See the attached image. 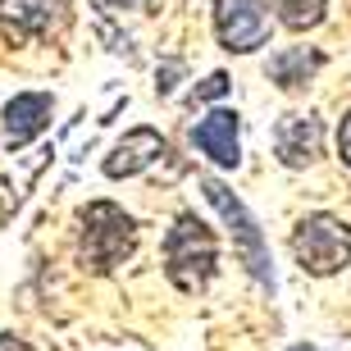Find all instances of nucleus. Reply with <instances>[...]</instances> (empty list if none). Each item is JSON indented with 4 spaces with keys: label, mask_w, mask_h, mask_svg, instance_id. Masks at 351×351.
<instances>
[{
    "label": "nucleus",
    "mask_w": 351,
    "mask_h": 351,
    "mask_svg": "<svg viewBox=\"0 0 351 351\" xmlns=\"http://www.w3.org/2000/svg\"><path fill=\"white\" fill-rule=\"evenodd\" d=\"M78 261L91 274H110L132 256L137 247V223L123 206L114 201H91L78 215Z\"/></svg>",
    "instance_id": "obj_1"
},
{
    "label": "nucleus",
    "mask_w": 351,
    "mask_h": 351,
    "mask_svg": "<svg viewBox=\"0 0 351 351\" xmlns=\"http://www.w3.org/2000/svg\"><path fill=\"white\" fill-rule=\"evenodd\" d=\"M287 351H319V347H306V342H297V347H287Z\"/></svg>",
    "instance_id": "obj_18"
},
{
    "label": "nucleus",
    "mask_w": 351,
    "mask_h": 351,
    "mask_svg": "<svg viewBox=\"0 0 351 351\" xmlns=\"http://www.w3.org/2000/svg\"><path fill=\"white\" fill-rule=\"evenodd\" d=\"M201 192H206V201L223 215V223H228V233H233V247H237V256H242V265H247V274L261 287L274 292V265H269V247H265V233H261V223H256V215L233 196L228 182L210 178V173H201Z\"/></svg>",
    "instance_id": "obj_4"
},
{
    "label": "nucleus",
    "mask_w": 351,
    "mask_h": 351,
    "mask_svg": "<svg viewBox=\"0 0 351 351\" xmlns=\"http://www.w3.org/2000/svg\"><path fill=\"white\" fill-rule=\"evenodd\" d=\"M0 351H32L19 333H0Z\"/></svg>",
    "instance_id": "obj_17"
},
{
    "label": "nucleus",
    "mask_w": 351,
    "mask_h": 351,
    "mask_svg": "<svg viewBox=\"0 0 351 351\" xmlns=\"http://www.w3.org/2000/svg\"><path fill=\"white\" fill-rule=\"evenodd\" d=\"M0 23L14 41L41 37L55 23H64V0H0Z\"/></svg>",
    "instance_id": "obj_10"
},
{
    "label": "nucleus",
    "mask_w": 351,
    "mask_h": 351,
    "mask_svg": "<svg viewBox=\"0 0 351 351\" xmlns=\"http://www.w3.org/2000/svg\"><path fill=\"white\" fill-rule=\"evenodd\" d=\"M319 69H324V55H319V51H311V46H292V51L269 55V69H265V73H269L274 87L297 91V87H306Z\"/></svg>",
    "instance_id": "obj_11"
},
{
    "label": "nucleus",
    "mask_w": 351,
    "mask_h": 351,
    "mask_svg": "<svg viewBox=\"0 0 351 351\" xmlns=\"http://www.w3.org/2000/svg\"><path fill=\"white\" fill-rule=\"evenodd\" d=\"M338 156H342V165L351 169V110L342 114V123H338Z\"/></svg>",
    "instance_id": "obj_15"
},
{
    "label": "nucleus",
    "mask_w": 351,
    "mask_h": 351,
    "mask_svg": "<svg viewBox=\"0 0 351 351\" xmlns=\"http://www.w3.org/2000/svg\"><path fill=\"white\" fill-rule=\"evenodd\" d=\"M228 87H233V82H228V73H210L201 87H192V105H201V101H219Z\"/></svg>",
    "instance_id": "obj_13"
},
{
    "label": "nucleus",
    "mask_w": 351,
    "mask_h": 351,
    "mask_svg": "<svg viewBox=\"0 0 351 351\" xmlns=\"http://www.w3.org/2000/svg\"><path fill=\"white\" fill-rule=\"evenodd\" d=\"M292 256L306 274L315 278H333L351 265V228L347 219L328 215V210H315V215H301L297 228H292Z\"/></svg>",
    "instance_id": "obj_3"
},
{
    "label": "nucleus",
    "mask_w": 351,
    "mask_h": 351,
    "mask_svg": "<svg viewBox=\"0 0 351 351\" xmlns=\"http://www.w3.org/2000/svg\"><path fill=\"white\" fill-rule=\"evenodd\" d=\"M101 5H110V10H119V14H142V10H151V0H101Z\"/></svg>",
    "instance_id": "obj_16"
},
{
    "label": "nucleus",
    "mask_w": 351,
    "mask_h": 351,
    "mask_svg": "<svg viewBox=\"0 0 351 351\" xmlns=\"http://www.w3.org/2000/svg\"><path fill=\"white\" fill-rule=\"evenodd\" d=\"M215 37L223 51L251 55L269 37V14L261 0H215Z\"/></svg>",
    "instance_id": "obj_5"
},
{
    "label": "nucleus",
    "mask_w": 351,
    "mask_h": 351,
    "mask_svg": "<svg viewBox=\"0 0 351 351\" xmlns=\"http://www.w3.org/2000/svg\"><path fill=\"white\" fill-rule=\"evenodd\" d=\"M274 10V19L283 27H292V32H306V27H315L319 19H324V5L328 0H265Z\"/></svg>",
    "instance_id": "obj_12"
},
{
    "label": "nucleus",
    "mask_w": 351,
    "mask_h": 351,
    "mask_svg": "<svg viewBox=\"0 0 351 351\" xmlns=\"http://www.w3.org/2000/svg\"><path fill=\"white\" fill-rule=\"evenodd\" d=\"M55 114V96L51 91H19L5 101V114H0V128H5V142L10 146H27L32 137L51 128Z\"/></svg>",
    "instance_id": "obj_7"
},
{
    "label": "nucleus",
    "mask_w": 351,
    "mask_h": 351,
    "mask_svg": "<svg viewBox=\"0 0 351 351\" xmlns=\"http://www.w3.org/2000/svg\"><path fill=\"white\" fill-rule=\"evenodd\" d=\"M219 269V242L206 228V219H196L192 210H182L165 233V274L178 292H201Z\"/></svg>",
    "instance_id": "obj_2"
},
{
    "label": "nucleus",
    "mask_w": 351,
    "mask_h": 351,
    "mask_svg": "<svg viewBox=\"0 0 351 351\" xmlns=\"http://www.w3.org/2000/svg\"><path fill=\"white\" fill-rule=\"evenodd\" d=\"M178 73H182V64H178V60H169V64L160 69V82H156V91H160V96H173V87H178Z\"/></svg>",
    "instance_id": "obj_14"
},
{
    "label": "nucleus",
    "mask_w": 351,
    "mask_h": 351,
    "mask_svg": "<svg viewBox=\"0 0 351 351\" xmlns=\"http://www.w3.org/2000/svg\"><path fill=\"white\" fill-rule=\"evenodd\" d=\"M319 151H324V123H319V114L306 110V114L278 119V128H274V156H278V165L306 169V165L319 160Z\"/></svg>",
    "instance_id": "obj_6"
},
{
    "label": "nucleus",
    "mask_w": 351,
    "mask_h": 351,
    "mask_svg": "<svg viewBox=\"0 0 351 351\" xmlns=\"http://www.w3.org/2000/svg\"><path fill=\"white\" fill-rule=\"evenodd\" d=\"M165 151H169V146H165V137H160L156 128H128L114 142V151L105 156L101 169H105V178H132V173L151 169Z\"/></svg>",
    "instance_id": "obj_9"
},
{
    "label": "nucleus",
    "mask_w": 351,
    "mask_h": 351,
    "mask_svg": "<svg viewBox=\"0 0 351 351\" xmlns=\"http://www.w3.org/2000/svg\"><path fill=\"white\" fill-rule=\"evenodd\" d=\"M242 123H237V110H210L206 119H196L192 142L206 160H215L219 169H237L242 160Z\"/></svg>",
    "instance_id": "obj_8"
}]
</instances>
